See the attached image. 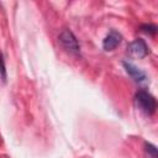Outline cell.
Listing matches in <instances>:
<instances>
[{"label": "cell", "mask_w": 158, "mask_h": 158, "mask_svg": "<svg viewBox=\"0 0 158 158\" xmlns=\"http://www.w3.org/2000/svg\"><path fill=\"white\" fill-rule=\"evenodd\" d=\"M135 105L138 110H141L146 115H152L156 111L157 102L156 98L147 90L139 89L135 94Z\"/></svg>", "instance_id": "6da1fadb"}, {"label": "cell", "mask_w": 158, "mask_h": 158, "mask_svg": "<svg viewBox=\"0 0 158 158\" xmlns=\"http://www.w3.org/2000/svg\"><path fill=\"white\" fill-rule=\"evenodd\" d=\"M58 41H59L60 46L67 52H69L72 54H79L80 53L79 41L70 30H63L58 36Z\"/></svg>", "instance_id": "7a4b0ae2"}, {"label": "cell", "mask_w": 158, "mask_h": 158, "mask_svg": "<svg viewBox=\"0 0 158 158\" xmlns=\"http://www.w3.org/2000/svg\"><path fill=\"white\" fill-rule=\"evenodd\" d=\"M149 53V48L144 40L142 38H136L127 46V54L132 58L136 59H142Z\"/></svg>", "instance_id": "3957f363"}, {"label": "cell", "mask_w": 158, "mask_h": 158, "mask_svg": "<svg viewBox=\"0 0 158 158\" xmlns=\"http://www.w3.org/2000/svg\"><path fill=\"white\" fill-rule=\"evenodd\" d=\"M122 41V35L115 30H111L105 38L102 40V48L104 51H114Z\"/></svg>", "instance_id": "277c9868"}, {"label": "cell", "mask_w": 158, "mask_h": 158, "mask_svg": "<svg viewBox=\"0 0 158 158\" xmlns=\"http://www.w3.org/2000/svg\"><path fill=\"white\" fill-rule=\"evenodd\" d=\"M122 65H123L126 73H127L135 81H137V83H143V81L147 80L146 73H144L143 70H141L139 68H137L136 65H133L132 63L125 60V62H122Z\"/></svg>", "instance_id": "5b68a950"}, {"label": "cell", "mask_w": 158, "mask_h": 158, "mask_svg": "<svg viewBox=\"0 0 158 158\" xmlns=\"http://www.w3.org/2000/svg\"><path fill=\"white\" fill-rule=\"evenodd\" d=\"M139 30H141L142 32H144V33H148V35H156V32H157V26L153 25V23H143V25H141Z\"/></svg>", "instance_id": "8992f818"}, {"label": "cell", "mask_w": 158, "mask_h": 158, "mask_svg": "<svg viewBox=\"0 0 158 158\" xmlns=\"http://www.w3.org/2000/svg\"><path fill=\"white\" fill-rule=\"evenodd\" d=\"M0 75L4 81H6V65H5V59L2 53H0Z\"/></svg>", "instance_id": "52a82bcc"}, {"label": "cell", "mask_w": 158, "mask_h": 158, "mask_svg": "<svg viewBox=\"0 0 158 158\" xmlns=\"http://www.w3.org/2000/svg\"><path fill=\"white\" fill-rule=\"evenodd\" d=\"M146 152L152 157V158H157V148L152 144V143H147L146 142Z\"/></svg>", "instance_id": "ba28073f"}]
</instances>
